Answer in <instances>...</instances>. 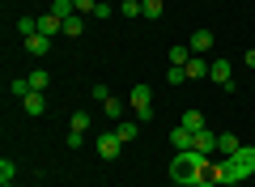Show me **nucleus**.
Masks as SVG:
<instances>
[{"instance_id":"nucleus-1","label":"nucleus","mask_w":255,"mask_h":187,"mask_svg":"<svg viewBox=\"0 0 255 187\" xmlns=\"http://www.w3.org/2000/svg\"><path fill=\"white\" fill-rule=\"evenodd\" d=\"M247 175H255V145H243L234 158H226V183H243Z\"/></svg>"},{"instance_id":"nucleus-2","label":"nucleus","mask_w":255,"mask_h":187,"mask_svg":"<svg viewBox=\"0 0 255 187\" xmlns=\"http://www.w3.org/2000/svg\"><path fill=\"white\" fill-rule=\"evenodd\" d=\"M128 107H132V111H136V115L149 124V119H153V94H149V85H136V89H132Z\"/></svg>"},{"instance_id":"nucleus-3","label":"nucleus","mask_w":255,"mask_h":187,"mask_svg":"<svg viewBox=\"0 0 255 187\" xmlns=\"http://www.w3.org/2000/svg\"><path fill=\"white\" fill-rule=\"evenodd\" d=\"M209 77L217 81L221 89H234V68H230V60H213L209 64Z\"/></svg>"},{"instance_id":"nucleus-4","label":"nucleus","mask_w":255,"mask_h":187,"mask_svg":"<svg viewBox=\"0 0 255 187\" xmlns=\"http://www.w3.org/2000/svg\"><path fill=\"white\" fill-rule=\"evenodd\" d=\"M191 149H196V153H204V158H213V153H217V136H213L209 128H200V132L191 136Z\"/></svg>"},{"instance_id":"nucleus-5","label":"nucleus","mask_w":255,"mask_h":187,"mask_svg":"<svg viewBox=\"0 0 255 187\" xmlns=\"http://www.w3.org/2000/svg\"><path fill=\"white\" fill-rule=\"evenodd\" d=\"M119 149H124V141H119V136H115V128H111V132H102L98 136V153H102V158H119Z\"/></svg>"},{"instance_id":"nucleus-6","label":"nucleus","mask_w":255,"mask_h":187,"mask_svg":"<svg viewBox=\"0 0 255 187\" xmlns=\"http://www.w3.org/2000/svg\"><path fill=\"white\" fill-rule=\"evenodd\" d=\"M187 47H191V55H204V51H213V30H196V34L187 38Z\"/></svg>"},{"instance_id":"nucleus-7","label":"nucleus","mask_w":255,"mask_h":187,"mask_svg":"<svg viewBox=\"0 0 255 187\" xmlns=\"http://www.w3.org/2000/svg\"><path fill=\"white\" fill-rule=\"evenodd\" d=\"M115 136H119L124 145H132V141L140 136V124H136V119H119V124H115Z\"/></svg>"},{"instance_id":"nucleus-8","label":"nucleus","mask_w":255,"mask_h":187,"mask_svg":"<svg viewBox=\"0 0 255 187\" xmlns=\"http://www.w3.org/2000/svg\"><path fill=\"white\" fill-rule=\"evenodd\" d=\"M38 34H47V38L64 34V17H55V13H47V17H38Z\"/></svg>"},{"instance_id":"nucleus-9","label":"nucleus","mask_w":255,"mask_h":187,"mask_svg":"<svg viewBox=\"0 0 255 187\" xmlns=\"http://www.w3.org/2000/svg\"><path fill=\"white\" fill-rule=\"evenodd\" d=\"M238 149H243V141H238L234 132H221V136H217V153H221V158H234Z\"/></svg>"},{"instance_id":"nucleus-10","label":"nucleus","mask_w":255,"mask_h":187,"mask_svg":"<svg viewBox=\"0 0 255 187\" xmlns=\"http://www.w3.org/2000/svg\"><path fill=\"white\" fill-rule=\"evenodd\" d=\"M183 72H187V81H200V77H209V60H200V55H191V60L183 64Z\"/></svg>"},{"instance_id":"nucleus-11","label":"nucleus","mask_w":255,"mask_h":187,"mask_svg":"<svg viewBox=\"0 0 255 187\" xmlns=\"http://www.w3.org/2000/svg\"><path fill=\"white\" fill-rule=\"evenodd\" d=\"M191 136H196V132H187V128H174V132H170V145H174V153H187L191 149Z\"/></svg>"},{"instance_id":"nucleus-12","label":"nucleus","mask_w":255,"mask_h":187,"mask_svg":"<svg viewBox=\"0 0 255 187\" xmlns=\"http://www.w3.org/2000/svg\"><path fill=\"white\" fill-rule=\"evenodd\" d=\"M21 107H26V115H43V111H47V98H43V94H26V98H21Z\"/></svg>"},{"instance_id":"nucleus-13","label":"nucleus","mask_w":255,"mask_h":187,"mask_svg":"<svg viewBox=\"0 0 255 187\" xmlns=\"http://www.w3.org/2000/svg\"><path fill=\"white\" fill-rule=\"evenodd\" d=\"M26 51L30 55H47V51H51V38H47V34H30L26 38Z\"/></svg>"},{"instance_id":"nucleus-14","label":"nucleus","mask_w":255,"mask_h":187,"mask_svg":"<svg viewBox=\"0 0 255 187\" xmlns=\"http://www.w3.org/2000/svg\"><path fill=\"white\" fill-rule=\"evenodd\" d=\"M179 124L187 128V132H200V128H204V115H200V111H183V119H179Z\"/></svg>"},{"instance_id":"nucleus-15","label":"nucleus","mask_w":255,"mask_h":187,"mask_svg":"<svg viewBox=\"0 0 255 187\" xmlns=\"http://www.w3.org/2000/svg\"><path fill=\"white\" fill-rule=\"evenodd\" d=\"M26 81H30V89H34V94H43V89H47V85H51V77H47V72H43V68H34V72H30V77H26Z\"/></svg>"},{"instance_id":"nucleus-16","label":"nucleus","mask_w":255,"mask_h":187,"mask_svg":"<svg viewBox=\"0 0 255 187\" xmlns=\"http://www.w3.org/2000/svg\"><path fill=\"white\" fill-rule=\"evenodd\" d=\"M81 30H85V21H81V13H73V17L64 21V34H68V38H81Z\"/></svg>"},{"instance_id":"nucleus-17","label":"nucleus","mask_w":255,"mask_h":187,"mask_svg":"<svg viewBox=\"0 0 255 187\" xmlns=\"http://www.w3.org/2000/svg\"><path fill=\"white\" fill-rule=\"evenodd\" d=\"M140 4H145V17H149V21H157V17L166 13V0H140Z\"/></svg>"},{"instance_id":"nucleus-18","label":"nucleus","mask_w":255,"mask_h":187,"mask_svg":"<svg viewBox=\"0 0 255 187\" xmlns=\"http://www.w3.org/2000/svg\"><path fill=\"white\" fill-rule=\"evenodd\" d=\"M102 111H107V119H115V124L124 119V102H119V98H107V102H102Z\"/></svg>"},{"instance_id":"nucleus-19","label":"nucleus","mask_w":255,"mask_h":187,"mask_svg":"<svg viewBox=\"0 0 255 187\" xmlns=\"http://www.w3.org/2000/svg\"><path fill=\"white\" fill-rule=\"evenodd\" d=\"M17 34H21V38L38 34V17H17Z\"/></svg>"},{"instance_id":"nucleus-20","label":"nucleus","mask_w":255,"mask_h":187,"mask_svg":"<svg viewBox=\"0 0 255 187\" xmlns=\"http://www.w3.org/2000/svg\"><path fill=\"white\" fill-rule=\"evenodd\" d=\"M170 60H174V64H187V60H191V47H187V43H174V47H170Z\"/></svg>"},{"instance_id":"nucleus-21","label":"nucleus","mask_w":255,"mask_h":187,"mask_svg":"<svg viewBox=\"0 0 255 187\" xmlns=\"http://www.w3.org/2000/svg\"><path fill=\"white\" fill-rule=\"evenodd\" d=\"M13 175H17V162L4 158V162H0V183H13Z\"/></svg>"},{"instance_id":"nucleus-22","label":"nucleus","mask_w":255,"mask_h":187,"mask_svg":"<svg viewBox=\"0 0 255 187\" xmlns=\"http://www.w3.org/2000/svg\"><path fill=\"white\" fill-rule=\"evenodd\" d=\"M166 81H170V85H183V81H187V72H183V64H170V72H166Z\"/></svg>"},{"instance_id":"nucleus-23","label":"nucleus","mask_w":255,"mask_h":187,"mask_svg":"<svg viewBox=\"0 0 255 187\" xmlns=\"http://www.w3.org/2000/svg\"><path fill=\"white\" fill-rule=\"evenodd\" d=\"M9 94H17V98H26V94H34V89H30V81L21 77V81H13V85H9Z\"/></svg>"},{"instance_id":"nucleus-24","label":"nucleus","mask_w":255,"mask_h":187,"mask_svg":"<svg viewBox=\"0 0 255 187\" xmlns=\"http://www.w3.org/2000/svg\"><path fill=\"white\" fill-rule=\"evenodd\" d=\"M81 145H85V132L81 128H68V149H81Z\"/></svg>"},{"instance_id":"nucleus-25","label":"nucleus","mask_w":255,"mask_h":187,"mask_svg":"<svg viewBox=\"0 0 255 187\" xmlns=\"http://www.w3.org/2000/svg\"><path fill=\"white\" fill-rule=\"evenodd\" d=\"M68 128H81V132H85V128H90V111H77V115H73V124H68Z\"/></svg>"},{"instance_id":"nucleus-26","label":"nucleus","mask_w":255,"mask_h":187,"mask_svg":"<svg viewBox=\"0 0 255 187\" xmlns=\"http://www.w3.org/2000/svg\"><path fill=\"white\" fill-rule=\"evenodd\" d=\"M90 98H98V102H107V98H111V89H107V85H102V81H98V85L90 89Z\"/></svg>"},{"instance_id":"nucleus-27","label":"nucleus","mask_w":255,"mask_h":187,"mask_svg":"<svg viewBox=\"0 0 255 187\" xmlns=\"http://www.w3.org/2000/svg\"><path fill=\"white\" fill-rule=\"evenodd\" d=\"M73 4H77V13H94L98 9V0H73Z\"/></svg>"},{"instance_id":"nucleus-28","label":"nucleus","mask_w":255,"mask_h":187,"mask_svg":"<svg viewBox=\"0 0 255 187\" xmlns=\"http://www.w3.org/2000/svg\"><path fill=\"white\" fill-rule=\"evenodd\" d=\"M191 187H217V183H213V179H209V175H204V179H200V183H191Z\"/></svg>"},{"instance_id":"nucleus-29","label":"nucleus","mask_w":255,"mask_h":187,"mask_svg":"<svg viewBox=\"0 0 255 187\" xmlns=\"http://www.w3.org/2000/svg\"><path fill=\"white\" fill-rule=\"evenodd\" d=\"M247 68H255V47H251V51H247Z\"/></svg>"},{"instance_id":"nucleus-30","label":"nucleus","mask_w":255,"mask_h":187,"mask_svg":"<svg viewBox=\"0 0 255 187\" xmlns=\"http://www.w3.org/2000/svg\"><path fill=\"white\" fill-rule=\"evenodd\" d=\"M221 187H243V183H221Z\"/></svg>"},{"instance_id":"nucleus-31","label":"nucleus","mask_w":255,"mask_h":187,"mask_svg":"<svg viewBox=\"0 0 255 187\" xmlns=\"http://www.w3.org/2000/svg\"><path fill=\"white\" fill-rule=\"evenodd\" d=\"M170 187H191V183H170Z\"/></svg>"},{"instance_id":"nucleus-32","label":"nucleus","mask_w":255,"mask_h":187,"mask_svg":"<svg viewBox=\"0 0 255 187\" xmlns=\"http://www.w3.org/2000/svg\"><path fill=\"white\" fill-rule=\"evenodd\" d=\"M0 187H13V183H0Z\"/></svg>"},{"instance_id":"nucleus-33","label":"nucleus","mask_w":255,"mask_h":187,"mask_svg":"<svg viewBox=\"0 0 255 187\" xmlns=\"http://www.w3.org/2000/svg\"><path fill=\"white\" fill-rule=\"evenodd\" d=\"M119 4H124V0H119Z\"/></svg>"}]
</instances>
